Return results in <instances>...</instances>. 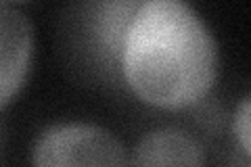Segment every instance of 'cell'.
<instances>
[{"instance_id":"cell-1","label":"cell","mask_w":251,"mask_h":167,"mask_svg":"<svg viewBox=\"0 0 251 167\" xmlns=\"http://www.w3.org/2000/svg\"><path fill=\"white\" fill-rule=\"evenodd\" d=\"M117 71L147 107L193 109L218 82V42L184 0H140L124 27Z\"/></svg>"},{"instance_id":"cell-6","label":"cell","mask_w":251,"mask_h":167,"mask_svg":"<svg viewBox=\"0 0 251 167\" xmlns=\"http://www.w3.org/2000/svg\"><path fill=\"white\" fill-rule=\"evenodd\" d=\"M249 121H251V100H249V94L241 98V102L234 109V115H232V134L237 138V144L241 148L245 161L251 159V128H249Z\"/></svg>"},{"instance_id":"cell-3","label":"cell","mask_w":251,"mask_h":167,"mask_svg":"<svg viewBox=\"0 0 251 167\" xmlns=\"http://www.w3.org/2000/svg\"><path fill=\"white\" fill-rule=\"evenodd\" d=\"M36 50L34 23L13 6H0V111L27 82Z\"/></svg>"},{"instance_id":"cell-4","label":"cell","mask_w":251,"mask_h":167,"mask_svg":"<svg viewBox=\"0 0 251 167\" xmlns=\"http://www.w3.org/2000/svg\"><path fill=\"white\" fill-rule=\"evenodd\" d=\"M205 146L182 128H157L147 132L130 150L132 165H203Z\"/></svg>"},{"instance_id":"cell-5","label":"cell","mask_w":251,"mask_h":167,"mask_svg":"<svg viewBox=\"0 0 251 167\" xmlns=\"http://www.w3.org/2000/svg\"><path fill=\"white\" fill-rule=\"evenodd\" d=\"M140 0H100L92 13V36L103 59L117 67V50L124 27Z\"/></svg>"},{"instance_id":"cell-2","label":"cell","mask_w":251,"mask_h":167,"mask_svg":"<svg viewBox=\"0 0 251 167\" xmlns=\"http://www.w3.org/2000/svg\"><path fill=\"white\" fill-rule=\"evenodd\" d=\"M29 161L40 167L59 165H128L130 150L115 132L97 123L61 121L38 134Z\"/></svg>"}]
</instances>
